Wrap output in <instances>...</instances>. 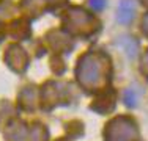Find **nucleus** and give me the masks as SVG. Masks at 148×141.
I'll return each mask as SVG.
<instances>
[{
	"instance_id": "obj_1",
	"label": "nucleus",
	"mask_w": 148,
	"mask_h": 141,
	"mask_svg": "<svg viewBox=\"0 0 148 141\" xmlns=\"http://www.w3.org/2000/svg\"><path fill=\"white\" fill-rule=\"evenodd\" d=\"M91 2H93L91 5H93L96 9H101V8H103V3H104V0H91Z\"/></svg>"
}]
</instances>
